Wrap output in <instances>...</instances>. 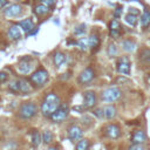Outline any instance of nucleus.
I'll use <instances>...</instances> for the list:
<instances>
[{"instance_id":"1","label":"nucleus","mask_w":150,"mask_h":150,"mask_svg":"<svg viewBox=\"0 0 150 150\" xmlns=\"http://www.w3.org/2000/svg\"><path fill=\"white\" fill-rule=\"evenodd\" d=\"M61 105V101L57 94L55 93H48L42 103H41V112L46 117H50V115Z\"/></svg>"},{"instance_id":"2","label":"nucleus","mask_w":150,"mask_h":150,"mask_svg":"<svg viewBox=\"0 0 150 150\" xmlns=\"http://www.w3.org/2000/svg\"><path fill=\"white\" fill-rule=\"evenodd\" d=\"M9 90L14 94H21V95H26V94H29L32 91V86L30 83L25 80V79H19V80H15L14 82H12L9 84Z\"/></svg>"},{"instance_id":"3","label":"nucleus","mask_w":150,"mask_h":150,"mask_svg":"<svg viewBox=\"0 0 150 150\" xmlns=\"http://www.w3.org/2000/svg\"><path fill=\"white\" fill-rule=\"evenodd\" d=\"M38 108L33 102H25L19 109V117L22 120H29L36 115Z\"/></svg>"},{"instance_id":"4","label":"nucleus","mask_w":150,"mask_h":150,"mask_svg":"<svg viewBox=\"0 0 150 150\" xmlns=\"http://www.w3.org/2000/svg\"><path fill=\"white\" fill-rule=\"evenodd\" d=\"M48 76H49V74L45 68H39L38 70L32 73V75L29 76V81L34 86H43L47 82Z\"/></svg>"},{"instance_id":"5","label":"nucleus","mask_w":150,"mask_h":150,"mask_svg":"<svg viewBox=\"0 0 150 150\" xmlns=\"http://www.w3.org/2000/svg\"><path fill=\"white\" fill-rule=\"evenodd\" d=\"M121 95H122V93H121V90H120L118 88H116V87H111V88H107L105 90L102 91V94H101V98H102L104 102L110 103V102H115V101H117V100L121 97Z\"/></svg>"},{"instance_id":"6","label":"nucleus","mask_w":150,"mask_h":150,"mask_svg":"<svg viewBox=\"0 0 150 150\" xmlns=\"http://www.w3.org/2000/svg\"><path fill=\"white\" fill-rule=\"evenodd\" d=\"M68 112H69V109L67 105H60L52 115H50V120L54 122V123H61L62 121H64L68 116Z\"/></svg>"},{"instance_id":"7","label":"nucleus","mask_w":150,"mask_h":150,"mask_svg":"<svg viewBox=\"0 0 150 150\" xmlns=\"http://www.w3.org/2000/svg\"><path fill=\"white\" fill-rule=\"evenodd\" d=\"M34 68V64L32 63V57L30 56H25L22 57L19 63H18V70L22 74H29Z\"/></svg>"},{"instance_id":"8","label":"nucleus","mask_w":150,"mask_h":150,"mask_svg":"<svg viewBox=\"0 0 150 150\" xmlns=\"http://www.w3.org/2000/svg\"><path fill=\"white\" fill-rule=\"evenodd\" d=\"M116 69L120 74L123 75H130V60L127 56H121L117 60V64H116Z\"/></svg>"},{"instance_id":"9","label":"nucleus","mask_w":150,"mask_h":150,"mask_svg":"<svg viewBox=\"0 0 150 150\" xmlns=\"http://www.w3.org/2000/svg\"><path fill=\"white\" fill-rule=\"evenodd\" d=\"M95 77V73H94V69L91 67H87L84 70L81 71V74L79 75V83L81 84H88L93 81V79Z\"/></svg>"},{"instance_id":"10","label":"nucleus","mask_w":150,"mask_h":150,"mask_svg":"<svg viewBox=\"0 0 150 150\" xmlns=\"http://www.w3.org/2000/svg\"><path fill=\"white\" fill-rule=\"evenodd\" d=\"M67 134H68V137L70 141H79L81 139V137L83 136V130L82 128H80L79 125L76 124H73L68 128L67 130Z\"/></svg>"},{"instance_id":"11","label":"nucleus","mask_w":150,"mask_h":150,"mask_svg":"<svg viewBox=\"0 0 150 150\" xmlns=\"http://www.w3.org/2000/svg\"><path fill=\"white\" fill-rule=\"evenodd\" d=\"M104 134L107 137H109L111 139H117L121 136V129L116 124H108L104 128Z\"/></svg>"},{"instance_id":"12","label":"nucleus","mask_w":150,"mask_h":150,"mask_svg":"<svg viewBox=\"0 0 150 150\" xmlns=\"http://www.w3.org/2000/svg\"><path fill=\"white\" fill-rule=\"evenodd\" d=\"M21 13H22V7H21L20 5H18V4L9 5V6H7V7L4 9V14H5L7 18L19 16Z\"/></svg>"},{"instance_id":"13","label":"nucleus","mask_w":150,"mask_h":150,"mask_svg":"<svg viewBox=\"0 0 150 150\" xmlns=\"http://www.w3.org/2000/svg\"><path fill=\"white\" fill-rule=\"evenodd\" d=\"M96 104V94L91 90H88L84 93V98H83V107L87 109L93 108Z\"/></svg>"},{"instance_id":"14","label":"nucleus","mask_w":150,"mask_h":150,"mask_svg":"<svg viewBox=\"0 0 150 150\" xmlns=\"http://www.w3.org/2000/svg\"><path fill=\"white\" fill-rule=\"evenodd\" d=\"M131 141H132V143H139V144H142V143H144L146 141V135L144 134L143 130H135L132 132Z\"/></svg>"},{"instance_id":"15","label":"nucleus","mask_w":150,"mask_h":150,"mask_svg":"<svg viewBox=\"0 0 150 150\" xmlns=\"http://www.w3.org/2000/svg\"><path fill=\"white\" fill-rule=\"evenodd\" d=\"M66 60H67V55L64 54V53H62V52H56V53H54V56H53V61H54V64H55V67H61L64 62H66Z\"/></svg>"},{"instance_id":"16","label":"nucleus","mask_w":150,"mask_h":150,"mask_svg":"<svg viewBox=\"0 0 150 150\" xmlns=\"http://www.w3.org/2000/svg\"><path fill=\"white\" fill-rule=\"evenodd\" d=\"M20 26L19 25H12L8 28V36L12 40H19L21 38V32H20Z\"/></svg>"},{"instance_id":"17","label":"nucleus","mask_w":150,"mask_h":150,"mask_svg":"<svg viewBox=\"0 0 150 150\" xmlns=\"http://www.w3.org/2000/svg\"><path fill=\"white\" fill-rule=\"evenodd\" d=\"M18 25H19L26 33H30L32 29L34 28V22L32 21V19H25V20H21V21H19Z\"/></svg>"},{"instance_id":"18","label":"nucleus","mask_w":150,"mask_h":150,"mask_svg":"<svg viewBox=\"0 0 150 150\" xmlns=\"http://www.w3.org/2000/svg\"><path fill=\"white\" fill-rule=\"evenodd\" d=\"M116 108L114 107V105H110V104H108V105H105L104 108H103V114H104V117L105 118H108V120H111V118H114L115 116H116Z\"/></svg>"},{"instance_id":"19","label":"nucleus","mask_w":150,"mask_h":150,"mask_svg":"<svg viewBox=\"0 0 150 150\" xmlns=\"http://www.w3.org/2000/svg\"><path fill=\"white\" fill-rule=\"evenodd\" d=\"M42 142V136L40 135V132L38 130H33L32 131V144L33 146H39Z\"/></svg>"},{"instance_id":"20","label":"nucleus","mask_w":150,"mask_h":150,"mask_svg":"<svg viewBox=\"0 0 150 150\" xmlns=\"http://www.w3.org/2000/svg\"><path fill=\"white\" fill-rule=\"evenodd\" d=\"M48 11H49V7L45 4H40V5L35 6V8H34V12L36 15H45L48 13Z\"/></svg>"},{"instance_id":"21","label":"nucleus","mask_w":150,"mask_h":150,"mask_svg":"<svg viewBox=\"0 0 150 150\" xmlns=\"http://www.w3.org/2000/svg\"><path fill=\"white\" fill-rule=\"evenodd\" d=\"M88 40H89V47H90L91 49H95V48L98 47V45H100V39H98V36H97L96 34H91V35L88 38Z\"/></svg>"},{"instance_id":"22","label":"nucleus","mask_w":150,"mask_h":150,"mask_svg":"<svg viewBox=\"0 0 150 150\" xmlns=\"http://www.w3.org/2000/svg\"><path fill=\"white\" fill-rule=\"evenodd\" d=\"M122 47H123V49L127 50V52H132V50H135V48H136V43H135L134 41H131V40H124V41L122 42Z\"/></svg>"},{"instance_id":"23","label":"nucleus","mask_w":150,"mask_h":150,"mask_svg":"<svg viewBox=\"0 0 150 150\" xmlns=\"http://www.w3.org/2000/svg\"><path fill=\"white\" fill-rule=\"evenodd\" d=\"M141 22H142V27L143 28H148L150 26V11H145L143 13Z\"/></svg>"},{"instance_id":"24","label":"nucleus","mask_w":150,"mask_h":150,"mask_svg":"<svg viewBox=\"0 0 150 150\" xmlns=\"http://www.w3.org/2000/svg\"><path fill=\"white\" fill-rule=\"evenodd\" d=\"M76 45L81 48V50H87L89 48V40L88 38H81L79 41H76Z\"/></svg>"},{"instance_id":"25","label":"nucleus","mask_w":150,"mask_h":150,"mask_svg":"<svg viewBox=\"0 0 150 150\" xmlns=\"http://www.w3.org/2000/svg\"><path fill=\"white\" fill-rule=\"evenodd\" d=\"M42 142L45 144H50L53 142V134L49 130H45L42 134Z\"/></svg>"},{"instance_id":"26","label":"nucleus","mask_w":150,"mask_h":150,"mask_svg":"<svg viewBox=\"0 0 150 150\" xmlns=\"http://www.w3.org/2000/svg\"><path fill=\"white\" fill-rule=\"evenodd\" d=\"M124 20H125V22H127L128 25H130V26H135L136 22H137V15L131 14V13H128V14L125 15Z\"/></svg>"},{"instance_id":"27","label":"nucleus","mask_w":150,"mask_h":150,"mask_svg":"<svg viewBox=\"0 0 150 150\" xmlns=\"http://www.w3.org/2000/svg\"><path fill=\"white\" fill-rule=\"evenodd\" d=\"M89 146H90V143H89V141L86 139V138L79 141V143L76 144V149H77V150H87V149H89Z\"/></svg>"},{"instance_id":"28","label":"nucleus","mask_w":150,"mask_h":150,"mask_svg":"<svg viewBox=\"0 0 150 150\" xmlns=\"http://www.w3.org/2000/svg\"><path fill=\"white\" fill-rule=\"evenodd\" d=\"M109 29H110V30H120V29H121V23H120V21L116 20V19L111 20L110 23H109Z\"/></svg>"},{"instance_id":"29","label":"nucleus","mask_w":150,"mask_h":150,"mask_svg":"<svg viewBox=\"0 0 150 150\" xmlns=\"http://www.w3.org/2000/svg\"><path fill=\"white\" fill-rule=\"evenodd\" d=\"M107 53H108L109 56H115L117 54V47L114 43H109L108 48H107Z\"/></svg>"},{"instance_id":"30","label":"nucleus","mask_w":150,"mask_h":150,"mask_svg":"<svg viewBox=\"0 0 150 150\" xmlns=\"http://www.w3.org/2000/svg\"><path fill=\"white\" fill-rule=\"evenodd\" d=\"M84 33H86V25H84V23H82V25L75 27V29H74V34H75V35H82V34H84Z\"/></svg>"},{"instance_id":"31","label":"nucleus","mask_w":150,"mask_h":150,"mask_svg":"<svg viewBox=\"0 0 150 150\" xmlns=\"http://www.w3.org/2000/svg\"><path fill=\"white\" fill-rule=\"evenodd\" d=\"M94 115L97 116V117H100V118H102V117L104 116V114H103V109H96V110L94 111Z\"/></svg>"},{"instance_id":"32","label":"nucleus","mask_w":150,"mask_h":150,"mask_svg":"<svg viewBox=\"0 0 150 150\" xmlns=\"http://www.w3.org/2000/svg\"><path fill=\"white\" fill-rule=\"evenodd\" d=\"M7 79H8L7 73H5V71H0V82H5V81H7Z\"/></svg>"},{"instance_id":"33","label":"nucleus","mask_w":150,"mask_h":150,"mask_svg":"<svg viewBox=\"0 0 150 150\" xmlns=\"http://www.w3.org/2000/svg\"><path fill=\"white\" fill-rule=\"evenodd\" d=\"M41 1H42V4L47 5L48 7H52V6H54V4H55L56 0H41Z\"/></svg>"},{"instance_id":"34","label":"nucleus","mask_w":150,"mask_h":150,"mask_svg":"<svg viewBox=\"0 0 150 150\" xmlns=\"http://www.w3.org/2000/svg\"><path fill=\"white\" fill-rule=\"evenodd\" d=\"M120 30H110V36H112L114 39H117L120 36Z\"/></svg>"},{"instance_id":"35","label":"nucleus","mask_w":150,"mask_h":150,"mask_svg":"<svg viewBox=\"0 0 150 150\" xmlns=\"http://www.w3.org/2000/svg\"><path fill=\"white\" fill-rule=\"evenodd\" d=\"M121 13H122V7H117L116 11H115V13H114L115 18H118V16L121 15Z\"/></svg>"},{"instance_id":"36","label":"nucleus","mask_w":150,"mask_h":150,"mask_svg":"<svg viewBox=\"0 0 150 150\" xmlns=\"http://www.w3.org/2000/svg\"><path fill=\"white\" fill-rule=\"evenodd\" d=\"M129 13L135 14V15H138V14H139V12L137 11V8H132V7H130V8H129Z\"/></svg>"},{"instance_id":"37","label":"nucleus","mask_w":150,"mask_h":150,"mask_svg":"<svg viewBox=\"0 0 150 150\" xmlns=\"http://www.w3.org/2000/svg\"><path fill=\"white\" fill-rule=\"evenodd\" d=\"M7 2H8V0H0V9L4 8L7 5Z\"/></svg>"},{"instance_id":"38","label":"nucleus","mask_w":150,"mask_h":150,"mask_svg":"<svg viewBox=\"0 0 150 150\" xmlns=\"http://www.w3.org/2000/svg\"><path fill=\"white\" fill-rule=\"evenodd\" d=\"M148 82H149V84H150V75H149V77H148Z\"/></svg>"}]
</instances>
